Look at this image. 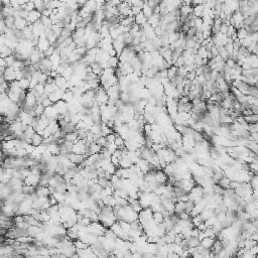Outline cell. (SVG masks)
Here are the masks:
<instances>
[{
	"mask_svg": "<svg viewBox=\"0 0 258 258\" xmlns=\"http://www.w3.org/2000/svg\"><path fill=\"white\" fill-rule=\"evenodd\" d=\"M43 142H44V137L38 133H35L33 135V137H32V145L35 147H37V146H40V145L43 144Z\"/></svg>",
	"mask_w": 258,
	"mask_h": 258,
	"instance_id": "2e32d148",
	"label": "cell"
},
{
	"mask_svg": "<svg viewBox=\"0 0 258 258\" xmlns=\"http://www.w3.org/2000/svg\"><path fill=\"white\" fill-rule=\"evenodd\" d=\"M46 117L50 121L51 120H58L59 118V113H58L57 109L54 108V106H50V107L46 108V111H44V114Z\"/></svg>",
	"mask_w": 258,
	"mask_h": 258,
	"instance_id": "3957f363",
	"label": "cell"
},
{
	"mask_svg": "<svg viewBox=\"0 0 258 258\" xmlns=\"http://www.w3.org/2000/svg\"><path fill=\"white\" fill-rule=\"evenodd\" d=\"M91 68H92V73L93 74H95V75H97L98 77H100L103 74V70L102 69V67L100 66V64L99 63H94V64H91Z\"/></svg>",
	"mask_w": 258,
	"mask_h": 258,
	"instance_id": "5bb4252c",
	"label": "cell"
},
{
	"mask_svg": "<svg viewBox=\"0 0 258 258\" xmlns=\"http://www.w3.org/2000/svg\"><path fill=\"white\" fill-rule=\"evenodd\" d=\"M119 64H120V61H119L118 57H111L108 61V66L109 68H112V69H118Z\"/></svg>",
	"mask_w": 258,
	"mask_h": 258,
	"instance_id": "4fadbf2b",
	"label": "cell"
},
{
	"mask_svg": "<svg viewBox=\"0 0 258 258\" xmlns=\"http://www.w3.org/2000/svg\"><path fill=\"white\" fill-rule=\"evenodd\" d=\"M18 117H19V119H20V121L22 122V123L27 125V126H30V125L32 124V122H33V119H34V117H32L30 113L25 112L23 110H21V112L19 113Z\"/></svg>",
	"mask_w": 258,
	"mask_h": 258,
	"instance_id": "277c9868",
	"label": "cell"
},
{
	"mask_svg": "<svg viewBox=\"0 0 258 258\" xmlns=\"http://www.w3.org/2000/svg\"><path fill=\"white\" fill-rule=\"evenodd\" d=\"M19 82V85H20L21 89L24 90V91H26L27 89L30 88V81L28 79H22L20 81H18Z\"/></svg>",
	"mask_w": 258,
	"mask_h": 258,
	"instance_id": "ffe728a7",
	"label": "cell"
},
{
	"mask_svg": "<svg viewBox=\"0 0 258 258\" xmlns=\"http://www.w3.org/2000/svg\"><path fill=\"white\" fill-rule=\"evenodd\" d=\"M177 70H179V68H176L175 64L172 66L169 70H167V75H169V80H173V78H176V77L177 76Z\"/></svg>",
	"mask_w": 258,
	"mask_h": 258,
	"instance_id": "e0dca14e",
	"label": "cell"
},
{
	"mask_svg": "<svg viewBox=\"0 0 258 258\" xmlns=\"http://www.w3.org/2000/svg\"><path fill=\"white\" fill-rule=\"evenodd\" d=\"M54 51H56V47H54V46H51L50 48H48L47 51H44V57L50 59V58L54 54Z\"/></svg>",
	"mask_w": 258,
	"mask_h": 258,
	"instance_id": "d4e9b609",
	"label": "cell"
},
{
	"mask_svg": "<svg viewBox=\"0 0 258 258\" xmlns=\"http://www.w3.org/2000/svg\"><path fill=\"white\" fill-rule=\"evenodd\" d=\"M41 13L40 11H37V10H33V11H31V12H30V15H28V18L26 19L27 20V22H28V25L30 24H34L35 22H37V21H40V19H41Z\"/></svg>",
	"mask_w": 258,
	"mask_h": 258,
	"instance_id": "52a82bcc",
	"label": "cell"
},
{
	"mask_svg": "<svg viewBox=\"0 0 258 258\" xmlns=\"http://www.w3.org/2000/svg\"><path fill=\"white\" fill-rule=\"evenodd\" d=\"M41 104H43L46 108H47V107H50V106H53V105H54V103L51 102V100L48 99V97H47V98L41 100Z\"/></svg>",
	"mask_w": 258,
	"mask_h": 258,
	"instance_id": "484cf974",
	"label": "cell"
},
{
	"mask_svg": "<svg viewBox=\"0 0 258 258\" xmlns=\"http://www.w3.org/2000/svg\"><path fill=\"white\" fill-rule=\"evenodd\" d=\"M142 13L145 15V17H146L147 19L153 15V9L148 5L147 2H144V5L142 7Z\"/></svg>",
	"mask_w": 258,
	"mask_h": 258,
	"instance_id": "7c38bea8",
	"label": "cell"
},
{
	"mask_svg": "<svg viewBox=\"0 0 258 258\" xmlns=\"http://www.w3.org/2000/svg\"><path fill=\"white\" fill-rule=\"evenodd\" d=\"M51 30H53V32L54 34L57 35L58 37H61V34H62V31H63V28L60 26L59 24H54L53 26H51Z\"/></svg>",
	"mask_w": 258,
	"mask_h": 258,
	"instance_id": "7402d4cb",
	"label": "cell"
},
{
	"mask_svg": "<svg viewBox=\"0 0 258 258\" xmlns=\"http://www.w3.org/2000/svg\"><path fill=\"white\" fill-rule=\"evenodd\" d=\"M74 97H75V95H74V93L71 91V90H67L66 92L64 93V96H63V100L66 103H72L74 101Z\"/></svg>",
	"mask_w": 258,
	"mask_h": 258,
	"instance_id": "9a60e30c",
	"label": "cell"
},
{
	"mask_svg": "<svg viewBox=\"0 0 258 258\" xmlns=\"http://www.w3.org/2000/svg\"><path fill=\"white\" fill-rule=\"evenodd\" d=\"M131 2H132V6H135V7H140V8H142L143 5H144V2L139 1V0H137V1H131Z\"/></svg>",
	"mask_w": 258,
	"mask_h": 258,
	"instance_id": "83f0119b",
	"label": "cell"
},
{
	"mask_svg": "<svg viewBox=\"0 0 258 258\" xmlns=\"http://www.w3.org/2000/svg\"><path fill=\"white\" fill-rule=\"evenodd\" d=\"M35 5V10L40 11V13L46 9V1H33Z\"/></svg>",
	"mask_w": 258,
	"mask_h": 258,
	"instance_id": "44dd1931",
	"label": "cell"
},
{
	"mask_svg": "<svg viewBox=\"0 0 258 258\" xmlns=\"http://www.w3.org/2000/svg\"><path fill=\"white\" fill-rule=\"evenodd\" d=\"M44 111H46V107L43 104H37L34 108V112L37 114V117H40L44 114Z\"/></svg>",
	"mask_w": 258,
	"mask_h": 258,
	"instance_id": "ac0fdd59",
	"label": "cell"
},
{
	"mask_svg": "<svg viewBox=\"0 0 258 258\" xmlns=\"http://www.w3.org/2000/svg\"><path fill=\"white\" fill-rule=\"evenodd\" d=\"M9 91L14 92V93H16V94L21 95L22 93H23L24 90L21 89V87H20V85H19L18 81H13V82L9 83Z\"/></svg>",
	"mask_w": 258,
	"mask_h": 258,
	"instance_id": "9c48e42d",
	"label": "cell"
},
{
	"mask_svg": "<svg viewBox=\"0 0 258 258\" xmlns=\"http://www.w3.org/2000/svg\"><path fill=\"white\" fill-rule=\"evenodd\" d=\"M114 143L116 144V146L118 147V149H121V150H122V149H124V148H125V140H124L121 136H117V137H116Z\"/></svg>",
	"mask_w": 258,
	"mask_h": 258,
	"instance_id": "d6986e66",
	"label": "cell"
},
{
	"mask_svg": "<svg viewBox=\"0 0 258 258\" xmlns=\"http://www.w3.org/2000/svg\"><path fill=\"white\" fill-rule=\"evenodd\" d=\"M121 33L119 32L118 28H110V37L112 38L113 40H116L118 38V37L120 35Z\"/></svg>",
	"mask_w": 258,
	"mask_h": 258,
	"instance_id": "cb8c5ba5",
	"label": "cell"
},
{
	"mask_svg": "<svg viewBox=\"0 0 258 258\" xmlns=\"http://www.w3.org/2000/svg\"><path fill=\"white\" fill-rule=\"evenodd\" d=\"M28 15H30V12H28L27 10H25V9H21V10H20V17L21 18L27 19Z\"/></svg>",
	"mask_w": 258,
	"mask_h": 258,
	"instance_id": "4316f807",
	"label": "cell"
},
{
	"mask_svg": "<svg viewBox=\"0 0 258 258\" xmlns=\"http://www.w3.org/2000/svg\"><path fill=\"white\" fill-rule=\"evenodd\" d=\"M28 26V22L26 19L24 18H21V17H18L15 19V22H14V28L17 30H20L22 31L24 28H26Z\"/></svg>",
	"mask_w": 258,
	"mask_h": 258,
	"instance_id": "ba28073f",
	"label": "cell"
},
{
	"mask_svg": "<svg viewBox=\"0 0 258 258\" xmlns=\"http://www.w3.org/2000/svg\"><path fill=\"white\" fill-rule=\"evenodd\" d=\"M51 47V44L50 41H48V40L47 38V37L44 34L40 35V37L38 38V43H37V48L40 50V51H43V53H44V51H47L48 48H50Z\"/></svg>",
	"mask_w": 258,
	"mask_h": 258,
	"instance_id": "6da1fadb",
	"label": "cell"
},
{
	"mask_svg": "<svg viewBox=\"0 0 258 258\" xmlns=\"http://www.w3.org/2000/svg\"><path fill=\"white\" fill-rule=\"evenodd\" d=\"M135 23L137 25H139L140 27H143L145 24L147 23V18L145 17V15L141 12L140 14H138L137 16H135Z\"/></svg>",
	"mask_w": 258,
	"mask_h": 258,
	"instance_id": "8fae6325",
	"label": "cell"
},
{
	"mask_svg": "<svg viewBox=\"0 0 258 258\" xmlns=\"http://www.w3.org/2000/svg\"><path fill=\"white\" fill-rule=\"evenodd\" d=\"M54 106L57 109L59 115H67L69 113V106H68V103L64 102V100L57 102L56 104H54Z\"/></svg>",
	"mask_w": 258,
	"mask_h": 258,
	"instance_id": "7a4b0ae2",
	"label": "cell"
},
{
	"mask_svg": "<svg viewBox=\"0 0 258 258\" xmlns=\"http://www.w3.org/2000/svg\"><path fill=\"white\" fill-rule=\"evenodd\" d=\"M44 87H46V85H44V84H40V83L33 90H34L35 93H37V95L43 96V95L44 94Z\"/></svg>",
	"mask_w": 258,
	"mask_h": 258,
	"instance_id": "603a6c76",
	"label": "cell"
},
{
	"mask_svg": "<svg viewBox=\"0 0 258 258\" xmlns=\"http://www.w3.org/2000/svg\"><path fill=\"white\" fill-rule=\"evenodd\" d=\"M0 67H3V68H8L7 64H6V61L5 59H0Z\"/></svg>",
	"mask_w": 258,
	"mask_h": 258,
	"instance_id": "f1b7e54d",
	"label": "cell"
},
{
	"mask_svg": "<svg viewBox=\"0 0 258 258\" xmlns=\"http://www.w3.org/2000/svg\"><path fill=\"white\" fill-rule=\"evenodd\" d=\"M14 51L11 50V48H9L8 47H6L5 44L4 46H1L0 47V54H1V58L2 59H6L7 57H10L13 54Z\"/></svg>",
	"mask_w": 258,
	"mask_h": 258,
	"instance_id": "30bf717a",
	"label": "cell"
},
{
	"mask_svg": "<svg viewBox=\"0 0 258 258\" xmlns=\"http://www.w3.org/2000/svg\"><path fill=\"white\" fill-rule=\"evenodd\" d=\"M3 77H4L6 82H8V83H11V82H13V81H16V75H15L14 68L13 67H8L7 69H6Z\"/></svg>",
	"mask_w": 258,
	"mask_h": 258,
	"instance_id": "8992f818",
	"label": "cell"
},
{
	"mask_svg": "<svg viewBox=\"0 0 258 258\" xmlns=\"http://www.w3.org/2000/svg\"><path fill=\"white\" fill-rule=\"evenodd\" d=\"M64 92L66 91H64L62 89H58L57 91H54V93H51V95H48V99H50L54 104H56L57 102L63 100V96H64Z\"/></svg>",
	"mask_w": 258,
	"mask_h": 258,
	"instance_id": "5b68a950",
	"label": "cell"
}]
</instances>
